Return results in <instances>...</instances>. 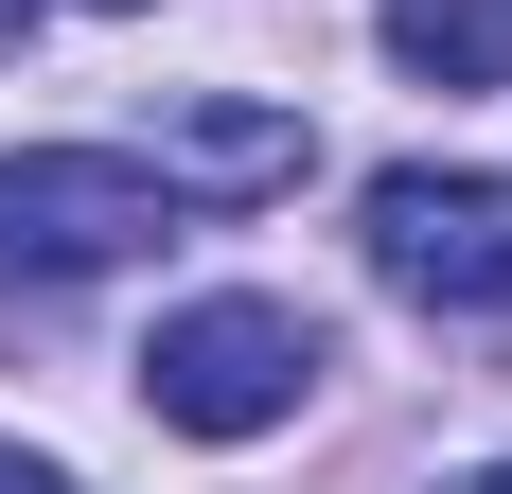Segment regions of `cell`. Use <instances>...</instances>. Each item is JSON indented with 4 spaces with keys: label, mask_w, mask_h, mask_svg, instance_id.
I'll list each match as a JSON object with an SVG mask.
<instances>
[{
    "label": "cell",
    "mask_w": 512,
    "mask_h": 494,
    "mask_svg": "<svg viewBox=\"0 0 512 494\" xmlns=\"http://www.w3.org/2000/svg\"><path fill=\"white\" fill-rule=\"evenodd\" d=\"M318 371H336V353H318L301 300H177L142 336V406L177 442H265V424H301Z\"/></svg>",
    "instance_id": "1"
},
{
    "label": "cell",
    "mask_w": 512,
    "mask_h": 494,
    "mask_svg": "<svg viewBox=\"0 0 512 494\" xmlns=\"http://www.w3.org/2000/svg\"><path fill=\"white\" fill-rule=\"evenodd\" d=\"M371 283L424 318H512V177L477 159H389L371 177Z\"/></svg>",
    "instance_id": "2"
},
{
    "label": "cell",
    "mask_w": 512,
    "mask_h": 494,
    "mask_svg": "<svg viewBox=\"0 0 512 494\" xmlns=\"http://www.w3.org/2000/svg\"><path fill=\"white\" fill-rule=\"evenodd\" d=\"M177 230V177H142V159H106V142H18L0 159V265H124V247Z\"/></svg>",
    "instance_id": "3"
},
{
    "label": "cell",
    "mask_w": 512,
    "mask_h": 494,
    "mask_svg": "<svg viewBox=\"0 0 512 494\" xmlns=\"http://www.w3.org/2000/svg\"><path fill=\"white\" fill-rule=\"evenodd\" d=\"M159 177H212V195H283V177H301V124H283V106H177V124H159Z\"/></svg>",
    "instance_id": "4"
},
{
    "label": "cell",
    "mask_w": 512,
    "mask_h": 494,
    "mask_svg": "<svg viewBox=\"0 0 512 494\" xmlns=\"http://www.w3.org/2000/svg\"><path fill=\"white\" fill-rule=\"evenodd\" d=\"M389 71H424V89H512V0H389Z\"/></svg>",
    "instance_id": "5"
},
{
    "label": "cell",
    "mask_w": 512,
    "mask_h": 494,
    "mask_svg": "<svg viewBox=\"0 0 512 494\" xmlns=\"http://www.w3.org/2000/svg\"><path fill=\"white\" fill-rule=\"evenodd\" d=\"M0 494H71V477H53V459H18V442H0Z\"/></svg>",
    "instance_id": "6"
},
{
    "label": "cell",
    "mask_w": 512,
    "mask_h": 494,
    "mask_svg": "<svg viewBox=\"0 0 512 494\" xmlns=\"http://www.w3.org/2000/svg\"><path fill=\"white\" fill-rule=\"evenodd\" d=\"M18 36H36V0H0V53H18Z\"/></svg>",
    "instance_id": "7"
},
{
    "label": "cell",
    "mask_w": 512,
    "mask_h": 494,
    "mask_svg": "<svg viewBox=\"0 0 512 494\" xmlns=\"http://www.w3.org/2000/svg\"><path fill=\"white\" fill-rule=\"evenodd\" d=\"M89 18H142V0H89Z\"/></svg>",
    "instance_id": "8"
},
{
    "label": "cell",
    "mask_w": 512,
    "mask_h": 494,
    "mask_svg": "<svg viewBox=\"0 0 512 494\" xmlns=\"http://www.w3.org/2000/svg\"><path fill=\"white\" fill-rule=\"evenodd\" d=\"M460 494H512V477H460Z\"/></svg>",
    "instance_id": "9"
}]
</instances>
